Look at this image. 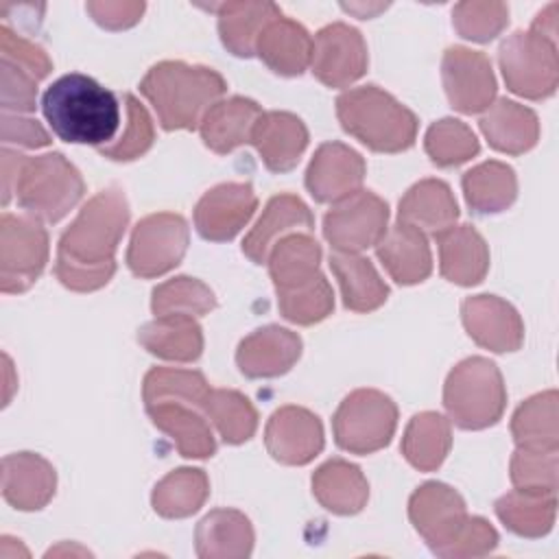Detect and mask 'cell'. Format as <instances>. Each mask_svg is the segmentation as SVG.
<instances>
[{
    "mask_svg": "<svg viewBox=\"0 0 559 559\" xmlns=\"http://www.w3.org/2000/svg\"><path fill=\"white\" fill-rule=\"evenodd\" d=\"M37 79L28 74L17 63L2 59V87H0V105L2 111L13 114H31L37 100Z\"/></svg>",
    "mask_w": 559,
    "mask_h": 559,
    "instance_id": "cell-49",
    "label": "cell"
},
{
    "mask_svg": "<svg viewBox=\"0 0 559 559\" xmlns=\"http://www.w3.org/2000/svg\"><path fill=\"white\" fill-rule=\"evenodd\" d=\"M557 9H559V4L550 2L544 11H539L531 24V31L550 41H557Z\"/></svg>",
    "mask_w": 559,
    "mask_h": 559,
    "instance_id": "cell-55",
    "label": "cell"
},
{
    "mask_svg": "<svg viewBox=\"0 0 559 559\" xmlns=\"http://www.w3.org/2000/svg\"><path fill=\"white\" fill-rule=\"evenodd\" d=\"M389 229V205L369 190L336 201L323 218V236L334 251L360 253L376 247Z\"/></svg>",
    "mask_w": 559,
    "mask_h": 559,
    "instance_id": "cell-11",
    "label": "cell"
},
{
    "mask_svg": "<svg viewBox=\"0 0 559 559\" xmlns=\"http://www.w3.org/2000/svg\"><path fill=\"white\" fill-rule=\"evenodd\" d=\"M255 55L275 74L299 76L310 66L312 37L299 22L277 15L262 28Z\"/></svg>",
    "mask_w": 559,
    "mask_h": 559,
    "instance_id": "cell-26",
    "label": "cell"
},
{
    "mask_svg": "<svg viewBox=\"0 0 559 559\" xmlns=\"http://www.w3.org/2000/svg\"><path fill=\"white\" fill-rule=\"evenodd\" d=\"M367 164L343 142L321 144L306 170V188L319 203H336L360 190Z\"/></svg>",
    "mask_w": 559,
    "mask_h": 559,
    "instance_id": "cell-17",
    "label": "cell"
},
{
    "mask_svg": "<svg viewBox=\"0 0 559 559\" xmlns=\"http://www.w3.org/2000/svg\"><path fill=\"white\" fill-rule=\"evenodd\" d=\"M216 15L223 46L236 57H251L262 28L282 11L271 2H223Z\"/></svg>",
    "mask_w": 559,
    "mask_h": 559,
    "instance_id": "cell-35",
    "label": "cell"
},
{
    "mask_svg": "<svg viewBox=\"0 0 559 559\" xmlns=\"http://www.w3.org/2000/svg\"><path fill=\"white\" fill-rule=\"evenodd\" d=\"M190 242L188 223L175 212L148 214L131 231L127 266L135 277H159L173 271Z\"/></svg>",
    "mask_w": 559,
    "mask_h": 559,
    "instance_id": "cell-10",
    "label": "cell"
},
{
    "mask_svg": "<svg viewBox=\"0 0 559 559\" xmlns=\"http://www.w3.org/2000/svg\"><path fill=\"white\" fill-rule=\"evenodd\" d=\"M341 127L376 153H400L415 144L417 116L378 85H360L336 98Z\"/></svg>",
    "mask_w": 559,
    "mask_h": 559,
    "instance_id": "cell-4",
    "label": "cell"
},
{
    "mask_svg": "<svg viewBox=\"0 0 559 559\" xmlns=\"http://www.w3.org/2000/svg\"><path fill=\"white\" fill-rule=\"evenodd\" d=\"M253 526L236 509L210 511L194 531V548L201 559H242L253 550Z\"/></svg>",
    "mask_w": 559,
    "mask_h": 559,
    "instance_id": "cell-28",
    "label": "cell"
},
{
    "mask_svg": "<svg viewBox=\"0 0 559 559\" xmlns=\"http://www.w3.org/2000/svg\"><path fill=\"white\" fill-rule=\"evenodd\" d=\"M330 269L341 286L345 308L354 312H371L389 297V286L378 275L369 258L360 253H330Z\"/></svg>",
    "mask_w": 559,
    "mask_h": 559,
    "instance_id": "cell-33",
    "label": "cell"
},
{
    "mask_svg": "<svg viewBox=\"0 0 559 559\" xmlns=\"http://www.w3.org/2000/svg\"><path fill=\"white\" fill-rule=\"evenodd\" d=\"M301 356V338L282 325H264L245 336L236 349V365L247 378L284 376Z\"/></svg>",
    "mask_w": 559,
    "mask_h": 559,
    "instance_id": "cell-19",
    "label": "cell"
},
{
    "mask_svg": "<svg viewBox=\"0 0 559 559\" xmlns=\"http://www.w3.org/2000/svg\"><path fill=\"white\" fill-rule=\"evenodd\" d=\"M262 116V109L255 100L245 96H229L214 103L203 116L199 131L203 144L225 155L251 140V131Z\"/></svg>",
    "mask_w": 559,
    "mask_h": 559,
    "instance_id": "cell-27",
    "label": "cell"
},
{
    "mask_svg": "<svg viewBox=\"0 0 559 559\" xmlns=\"http://www.w3.org/2000/svg\"><path fill=\"white\" fill-rule=\"evenodd\" d=\"M146 413L157 430L168 435L177 452L186 459H207L216 452V439L210 419L192 404L164 400L146 406Z\"/></svg>",
    "mask_w": 559,
    "mask_h": 559,
    "instance_id": "cell-23",
    "label": "cell"
},
{
    "mask_svg": "<svg viewBox=\"0 0 559 559\" xmlns=\"http://www.w3.org/2000/svg\"><path fill=\"white\" fill-rule=\"evenodd\" d=\"M557 391H544L518 406L511 417V435L518 448L526 450H559L557 426Z\"/></svg>",
    "mask_w": 559,
    "mask_h": 559,
    "instance_id": "cell-39",
    "label": "cell"
},
{
    "mask_svg": "<svg viewBox=\"0 0 559 559\" xmlns=\"http://www.w3.org/2000/svg\"><path fill=\"white\" fill-rule=\"evenodd\" d=\"M424 148L435 166L452 168L472 159L480 151V144L463 120L441 118L428 127Z\"/></svg>",
    "mask_w": 559,
    "mask_h": 559,
    "instance_id": "cell-44",
    "label": "cell"
},
{
    "mask_svg": "<svg viewBox=\"0 0 559 559\" xmlns=\"http://www.w3.org/2000/svg\"><path fill=\"white\" fill-rule=\"evenodd\" d=\"M459 218V205L450 186L441 179H421L400 199L397 223L413 225L421 231L439 234Z\"/></svg>",
    "mask_w": 559,
    "mask_h": 559,
    "instance_id": "cell-31",
    "label": "cell"
},
{
    "mask_svg": "<svg viewBox=\"0 0 559 559\" xmlns=\"http://www.w3.org/2000/svg\"><path fill=\"white\" fill-rule=\"evenodd\" d=\"M210 496L207 474L199 467H179L168 472L151 493V504L157 515L179 520L197 513Z\"/></svg>",
    "mask_w": 559,
    "mask_h": 559,
    "instance_id": "cell-40",
    "label": "cell"
},
{
    "mask_svg": "<svg viewBox=\"0 0 559 559\" xmlns=\"http://www.w3.org/2000/svg\"><path fill=\"white\" fill-rule=\"evenodd\" d=\"M13 192L26 214L46 223H59L83 199L85 183L81 173L61 153L24 155Z\"/></svg>",
    "mask_w": 559,
    "mask_h": 559,
    "instance_id": "cell-6",
    "label": "cell"
},
{
    "mask_svg": "<svg viewBox=\"0 0 559 559\" xmlns=\"http://www.w3.org/2000/svg\"><path fill=\"white\" fill-rule=\"evenodd\" d=\"M2 142L26 148H41L50 144V135L35 118L2 111Z\"/></svg>",
    "mask_w": 559,
    "mask_h": 559,
    "instance_id": "cell-53",
    "label": "cell"
},
{
    "mask_svg": "<svg viewBox=\"0 0 559 559\" xmlns=\"http://www.w3.org/2000/svg\"><path fill=\"white\" fill-rule=\"evenodd\" d=\"M384 271L402 286L424 282L432 271V255L426 234L413 225L395 223L376 245Z\"/></svg>",
    "mask_w": 559,
    "mask_h": 559,
    "instance_id": "cell-25",
    "label": "cell"
},
{
    "mask_svg": "<svg viewBox=\"0 0 559 559\" xmlns=\"http://www.w3.org/2000/svg\"><path fill=\"white\" fill-rule=\"evenodd\" d=\"M314 218L310 207L295 194H275L269 199L262 216L242 240V253L264 264L277 240L297 231H312Z\"/></svg>",
    "mask_w": 559,
    "mask_h": 559,
    "instance_id": "cell-20",
    "label": "cell"
},
{
    "mask_svg": "<svg viewBox=\"0 0 559 559\" xmlns=\"http://www.w3.org/2000/svg\"><path fill=\"white\" fill-rule=\"evenodd\" d=\"M443 406L463 430L493 426L507 406V389L496 362L469 356L454 365L443 384Z\"/></svg>",
    "mask_w": 559,
    "mask_h": 559,
    "instance_id": "cell-5",
    "label": "cell"
},
{
    "mask_svg": "<svg viewBox=\"0 0 559 559\" xmlns=\"http://www.w3.org/2000/svg\"><path fill=\"white\" fill-rule=\"evenodd\" d=\"M312 493L317 502L336 515H354L369 500V483L358 465L330 459L312 474Z\"/></svg>",
    "mask_w": 559,
    "mask_h": 559,
    "instance_id": "cell-30",
    "label": "cell"
},
{
    "mask_svg": "<svg viewBox=\"0 0 559 559\" xmlns=\"http://www.w3.org/2000/svg\"><path fill=\"white\" fill-rule=\"evenodd\" d=\"M498 546V531L485 518H469L459 542L452 546L448 559L485 557Z\"/></svg>",
    "mask_w": 559,
    "mask_h": 559,
    "instance_id": "cell-51",
    "label": "cell"
},
{
    "mask_svg": "<svg viewBox=\"0 0 559 559\" xmlns=\"http://www.w3.org/2000/svg\"><path fill=\"white\" fill-rule=\"evenodd\" d=\"M57 487L55 467L35 452H17L2 459V496L20 511L44 509Z\"/></svg>",
    "mask_w": 559,
    "mask_h": 559,
    "instance_id": "cell-22",
    "label": "cell"
},
{
    "mask_svg": "<svg viewBox=\"0 0 559 559\" xmlns=\"http://www.w3.org/2000/svg\"><path fill=\"white\" fill-rule=\"evenodd\" d=\"M441 79L450 105L461 114L487 111L496 98V76L485 52L452 46L441 59Z\"/></svg>",
    "mask_w": 559,
    "mask_h": 559,
    "instance_id": "cell-14",
    "label": "cell"
},
{
    "mask_svg": "<svg viewBox=\"0 0 559 559\" xmlns=\"http://www.w3.org/2000/svg\"><path fill=\"white\" fill-rule=\"evenodd\" d=\"M461 319L469 338L496 354L515 352L524 343L518 310L496 295H472L461 304Z\"/></svg>",
    "mask_w": 559,
    "mask_h": 559,
    "instance_id": "cell-18",
    "label": "cell"
},
{
    "mask_svg": "<svg viewBox=\"0 0 559 559\" xmlns=\"http://www.w3.org/2000/svg\"><path fill=\"white\" fill-rule=\"evenodd\" d=\"M367 44L354 26L334 22L314 35L310 68L323 85L347 87L367 72Z\"/></svg>",
    "mask_w": 559,
    "mask_h": 559,
    "instance_id": "cell-13",
    "label": "cell"
},
{
    "mask_svg": "<svg viewBox=\"0 0 559 559\" xmlns=\"http://www.w3.org/2000/svg\"><path fill=\"white\" fill-rule=\"evenodd\" d=\"M266 264L275 290H293L319 275L321 245L308 231L288 234L275 242Z\"/></svg>",
    "mask_w": 559,
    "mask_h": 559,
    "instance_id": "cell-34",
    "label": "cell"
},
{
    "mask_svg": "<svg viewBox=\"0 0 559 559\" xmlns=\"http://www.w3.org/2000/svg\"><path fill=\"white\" fill-rule=\"evenodd\" d=\"M216 308V297L207 284L197 277L179 275L153 288L151 310L155 317L190 314L203 317Z\"/></svg>",
    "mask_w": 559,
    "mask_h": 559,
    "instance_id": "cell-42",
    "label": "cell"
},
{
    "mask_svg": "<svg viewBox=\"0 0 559 559\" xmlns=\"http://www.w3.org/2000/svg\"><path fill=\"white\" fill-rule=\"evenodd\" d=\"M435 240L439 245V271L448 282L474 286L485 280L489 249L472 225H452L435 234Z\"/></svg>",
    "mask_w": 559,
    "mask_h": 559,
    "instance_id": "cell-24",
    "label": "cell"
},
{
    "mask_svg": "<svg viewBox=\"0 0 559 559\" xmlns=\"http://www.w3.org/2000/svg\"><path fill=\"white\" fill-rule=\"evenodd\" d=\"M140 345L164 360L192 362L203 352V332L190 314H164L138 330Z\"/></svg>",
    "mask_w": 559,
    "mask_h": 559,
    "instance_id": "cell-32",
    "label": "cell"
},
{
    "mask_svg": "<svg viewBox=\"0 0 559 559\" xmlns=\"http://www.w3.org/2000/svg\"><path fill=\"white\" fill-rule=\"evenodd\" d=\"M498 63L507 87L528 100H544L559 83L557 41L537 33L515 31L498 48Z\"/></svg>",
    "mask_w": 559,
    "mask_h": 559,
    "instance_id": "cell-7",
    "label": "cell"
},
{
    "mask_svg": "<svg viewBox=\"0 0 559 559\" xmlns=\"http://www.w3.org/2000/svg\"><path fill=\"white\" fill-rule=\"evenodd\" d=\"M249 142L271 173H288L308 146V129L290 111H262Z\"/></svg>",
    "mask_w": 559,
    "mask_h": 559,
    "instance_id": "cell-21",
    "label": "cell"
},
{
    "mask_svg": "<svg viewBox=\"0 0 559 559\" xmlns=\"http://www.w3.org/2000/svg\"><path fill=\"white\" fill-rule=\"evenodd\" d=\"M277 306L286 321L297 325H312L332 314L334 293L330 282L319 273L304 286L293 290H277Z\"/></svg>",
    "mask_w": 559,
    "mask_h": 559,
    "instance_id": "cell-45",
    "label": "cell"
},
{
    "mask_svg": "<svg viewBox=\"0 0 559 559\" xmlns=\"http://www.w3.org/2000/svg\"><path fill=\"white\" fill-rule=\"evenodd\" d=\"M498 520L520 537H542L550 533L557 515V493L511 489L493 504Z\"/></svg>",
    "mask_w": 559,
    "mask_h": 559,
    "instance_id": "cell-37",
    "label": "cell"
},
{
    "mask_svg": "<svg viewBox=\"0 0 559 559\" xmlns=\"http://www.w3.org/2000/svg\"><path fill=\"white\" fill-rule=\"evenodd\" d=\"M48 231L31 214L0 218V290L4 295L28 290L48 262Z\"/></svg>",
    "mask_w": 559,
    "mask_h": 559,
    "instance_id": "cell-9",
    "label": "cell"
},
{
    "mask_svg": "<svg viewBox=\"0 0 559 559\" xmlns=\"http://www.w3.org/2000/svg\"><path fill=\"white\" fill-rule=\"evenodd\" d=\"M24 162V155H20L17 151H9L2 148V203L7 205L15 183H17V175H20V166Z\"/></svg>",
    "mask_w": 559,
    "mask_h": 559,
    "instance_id": "cell-54",
    "label": "cell"
},
{
    "mask_svg": "<svg viewBox=\"0 0 559 559\" xmlns=\"http://www.w3.org/2000/svg\"><path fill=\"white\" fill-rule=\"evenodd\" d=\"M463 194L476 214H498L518 197L515 170L498 159L483 162L469 168L463 179Z\"/></svg>",
    "mask_w": 559,
    "mask_h": 559,
    "instance_id": "cell-36",
    "label": "cell"
},
{
    "mask_svg": "<svg viewBox=\"0 0 559 559\" xmlns=\"http://www.w3.org/2000/svg\"><path fill=\"white\" fill-rule=\"evenodd\" d=\"M264 443L275 461L306 465L323 450L321 419L304 406H282L266 421Z\"/></svg>",
    "mask_w": 559,
    "mask_h": 559,
    "instance_id": "cell-16",
    "label": "cell"
},
{
    "mask_svg": "<svg viewBox=\"0 0 559 559\" xmlns=\"http://www.w3.org/2000/svg\"><path fill=\"white\" fill-rule=\"evenodd\" d=\"M408 518L430 550L445 559L469 520L461 493L437 480L424 483L413 491Z\"/></svg>",
    "mask_w": 559,
    "mask_h": 559,
    "instance_id": "cell-12",
    "label": "cell"
},
{
    "mask_svg": "<svg viewBox=\"0 0 559 559\" xmlns=\"http://www.w3.org/2000/svg\"><path fill=\"white\" fill-rule=\"evenodd\" d=\"M452 448V430L450 419L441 413L424 411L417 413L402 437V454L404 459L419 472L437 469Z\"/></svg>",
    "mask_w": 559,
    "mask_h": 559,
    "instance_id": "cell-38",
    "label": "cell"
},
{
    "mask_svg": "<svg viewBox=\"0 0 559 559\" xmlns=\"http://www.w3.org/2000/svg\"><path fill=\"white\" fill-rule=\"evenodd\" d=\"M92 20L107 31H124L140 22L146 4L144 2H87Z\"/></svg>",
    "mask_w": 559,
    "mask_h": 559,
    "instance_id": "cell-52",
    "label": "cell"
},
{
    "mask_svg": "<svg viewBox=\"0 0 559 559\" xmlns=\"http://www.w3.org/2000/svg\"><path fill=\"white\" fill-rule=\"evenodd\" d=\"M509 24V7L504 2H459L452 9L454 31L472 41H491Z\"/></svg>",
    "mask_w": 559,
    "mask_h": 559,
    "instance_id": "cell-47",
    "label": "cell"
},
{
    "mask_svg": "<svg viewBox=\"0 0 559 559\" xmlns=\"http://www.w3.org/2000/svg\"><path fill=\"white\" fill-rule=\"evenodd\" d=\"M397 426L395 402L376 389L352 391L332 417L338 448L352 454H371L389 445Z\"/></svg>",
    "mask_w": 559,
    "mask_h": 559,
    "instance_id": "cell-8",
    "label": "cell"
},
{
    "mask_svg": "<svg viewBox=\"0 0 559 559\" xmlns=\"http://www.w3.org/2000/svg\"><path fill=\"white\" fill-rule=\"evenodd\" d=\"M201 413L216 426L221 439L229 445L249 441L258 428V411L251 400L234 389H210L201 402Z\"/></svg>",
    "mask_w": 559,
    "mask_h": 559,
    "instance_id": "cell-41",
    "label": "cell"
},
{
    "mask_svg": "<svg viewBox=\"0 0 559 559\" xmlns=\"http://www.w3.org/2000/svg\"><path fill=\"white\" fill-rule=\"evenodd\" d=\"M258 207L251 183L229 181L207 190L194 207L197 231L212 242H227L240 234Z\"/></svg>",
    "mask_w": 559,
    "mask_h": 559,
    "instance_id": "cell-15",
    "label": "cell"
},
{
    "mask_svg": "<svg viewBox=\"0 0 559 559\" xmlns=\"http://www.w3.org/2000/svg\"><path fill=\"white\" fill-rule=\"evenodd\" d=\"M511 483L518 489L557 493V450L518 448L511 456Z\"/></svg>",
    "mask_w": 559,
    "mask_h": 559,
    "instance_id": "cell-48",
    "label": "cell"
},
{
    "mask_svg": "<svg viewBox=\"0 0 559 559\" xmlns=\"http://www.w3.org/2000/svg\"><path fill=\"white\" fill-rule=\"evenodd\" d=\"M210 384L201 371L177 369V367H153L142 382L144 404H155L164 400H179L192 404L201 411V402L210 393Z\"/></svg>",
    "mask_w": 559,
    "mask_h": 559,
    "instance_id": "cell-43",
    "label": "cell"
},
{
    "mask_svg": "<svg viewBox=\"0 0 559 559\" xmlns=\"http://www.w3.org/2000/svg\"><path fill=\"white\" fill-rule=\"evenodd\" d=\"M225 90L227 83L216 70L183 61H159L140 81V92L166 131L197 129Z\"/></svg>",
    "mask_w": 559,
    "mask_h": 559,
    "instance_id": "cell-3",
    "label": "cell"
},
{
    "mask_svg": "<svg viewBox=\"0 0 559 559\" xmlns=\"http://www.w3.org/2000/svg\"><path fill=\"white\" fill-rule=\"evenodd\" d=\"M52 133L68 144L107 146L120 129V103L111 90L87 74L70 72L52 81L41 96Z\"/></svg>",
    "mask_w": 559,
    "mask_h": 559,
    "instance_id": "cell-2",
    "label": "cell"
},
{
    "mask_svg": "<svg viewBox=\"0 0 559 559\" xmlns=\"http://www.w3.org/2000/svg\"><path fill=\"white\" fill-rule=\"evenodd\" d=\"M478 124L489 146L507 155H522L539 140L537 114L509 98L491 103Z\"/></svg>",
    "mask_w": 559,
    "mask_h": 559,
    "instance_id": "cell-29",
    "label": "cell"
},
{
    "mask_svg": "<svg viewBox=\"0 0 559 559\" xmlns=\"http://www.w3.org/2000/svg\"><path fill=\"white\" fill-rule=\"evenodd\" d=\"M129 225V203L118 186L96 192L61 234L55 275L74 293L103 288L116 273V249Z\"/></svg>",
    "mask_w": 559,
    "mask_h": 559,
    "instance_id": "cell-1",
    "label": "cell"
},
{
    "mask_svg": "<svg viewBox=\"0 0 559 559\" xmlns=\"http://www.w3.org/2000/svg\"><path fill=\"white\" fill-rule=\"evenodd\" d=\"M2 360H4V373H7V391H4V404H9V400H11V389L15 386L13 382H11V378H9V373H11V360H9V356L4 354L2 356Z\"/></svg>",
    "mask_w": 559,
    "mask_h": 559,
    "instance_id": "cell-56",
    "label": "cell"
},
{
    "mask_svg": "<svg viewBox=\"0 0 559 559\" xmlns=\"http://www.w3.org/2000/svg\"><path fill=\"white\" fill-rule=\"evenodd\" d=\"M124 100V109H127V122L122 133L107 146H100L98 153L107 159L114 162H131L142 157L155 140V129H153V120L146 111V107L131 94L122 96Z\"/></svg>",
    "mask_w": 559,
    "mask_h": 559,
    "instance_id": "cell-46",
    "label": "cell"
},
{
    "mask_svg": "<svg viewBox=\"0 0 559 559\" xmlns=\"http://www.w3.org/2000/svg\"><path fill=\"white\" fill-rule=\"evenodd\" d=\"M0 50L2 59H9L24 68L28 74H33L37 81L46 79L52 70V61L46 55V50L31 39H24L22 35L13 33L7 24L0 26Z\"/></svg>",
    "mask_w": 559,
    "mask_h": 559,
    "instance_id": "cell-50",
    "label": "cell"
}]
</instances>
